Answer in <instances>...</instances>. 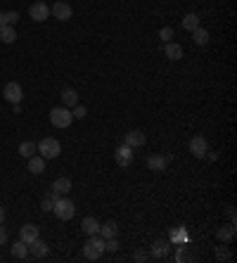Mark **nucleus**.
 Segmentation results:
<instances>
[{
	"mask_svg": "<svg viewBox=\"0 0 237 263\" xmlns=\"http://www.w3.org/2000/svg\"><path fill=\"white\" fill-rule=\"evenodd\" d=\"M5 22L10 26H14L17 22H19V12H5Z\"/></svg>",
	"mask_w": 237,
	"mask_h": 263,
	"instance_id": "c756f323",
	"label": "nucleus"
},
{
	"mask_svg": "<svg viewBox=\"0 0 237 263\" xmlns=\"http://www.w3.org/2000/svg\"><path fill=\"white\" fill-rule=\"evenodd\" d=\"M159 38H161L164 43H168V40L173 38V29H171V26H164V29H159Z\"/></svg>",
	"mask_w": 237,
	"mask_h": 263,
	"instance_id": "c85d7f7f",
	"label": "nucleus"
},
{
	"mask_svg": "<svg viewBox=\"0 0 237 263\" xmlns=\"http://www.w3.org/2000/svg\"><path fill=\"white\" fill-rule=\"evenodd\" d=\"M38 150H36V143H31V140H26V143L19 145V154L24 156V159H29V156H34Z\"/></svg>",
	"mask_w": 237,
	"mask_h": 263,
	"instance_id": "a878e982",
	"label": "nucleus"
},
{
	"mask_svg": "<svg viewBox=\"0 0 237 263\" xmlns=\"http://www.w3.org/2000/svg\"><path fill=\"white\" fill-rule=\"evenodd\" d=\"M107 249H109V251H117V249H118L117 237H109V239H107Z\"/></svg>",
	"mask_w": 237,
	"mask_h": 263,
	"instance_id": "7c9ffc66",
	"label": "nucleus"
},
{
	"mask_svg": "<svg viewBox=\"0 0 237 263\" xmlns=\"http://www.w3.org/2000/svg\"><path fill=\"white\" fill-rule=\"evenodd\" d=\"M19 239H22V242H26V244H31L34 239H38V225H34V223H26V225H22V230H19Z\"/></svg>",
	"mask_w": 237,
	"mask_h": 263,
	"instance_id": "9b49d317",
	"label": "nucleus"
},
{
	"mask_svg": "<svg viewBox=\"0 0 237 263\" xmlns=\"http://www.w3.org/2000/svg\"><path fill=\"white\" fill-rule=\"evenodd\" d=\"M52 204H55V202H50V199L45 197V202L40 204V211H52Z\"/></svg>",
	"mask_w": 237,
	"mask_h": 263,
	"instance_id": "c9c22d12",
	"label": "nucleus"
},
{
	"mask_svg": "<svg viewBox=\"0 0 237 263\" xmlns=\"http://www.w3.org/2000/svg\"><path fill=\"white\" fill-rule=\"evenodd\" d=\"M2 97L10 102V105H17V102H22L24 100V90L22 85L17 83V81H10V83H5V88H2Z\"/></svg>",
	"mask_w": 237,
	"mask_h": 263,
	"instance_id": "39448f33",
	"label": "nucleus"
},
{
	"mask_svg": "<svg viewBox=\"0 0 237 263\" xmlns=\"http://www.w3.org/2000/svg\"><path fill=\"white\" fill-rule=\"evenodd\" d=\"M52 214L57 216L59 221H71L76 216V206H74L69 197H59L57 202L52 204Z\"/></svg>",
	"mask_w": 237,
	"mask_h": 263,
	"instance_id": "7ed1b4c3",
	"label": "nucleus"
},
{
	"mask_svg": "<svg viewBox=\"0 0 237 263\" xmlns=\"http://www.w3.org/2000/svg\"><path fill=\"white\" fill-rule=\"evenodd\" d=\"M183 29L190 31V34H192L195 29H199V17H197L195 12H188L185 17H183Z\"/></svg>",
	"mask_w": 237,
	"mask_h": 263,
	"instance_id": "aec40b11",
	"label": "nucleus"
},
{
	"mask_svg": "<svg viewBox=\"0 0 237 263\" xmlns=\"http://www.w3.org/2000/svg\"><path fill=\"white\" fill-rule=\"evenodd\" d=\"M105 251H107V239L100 237V235H90L88 242L83 244V256H85L88 261H97Z\"/></svg>",
	"mask_w": 237,
	"mask_h": 263,
	"instance_id": "f257e3e1",
	"label": "nucleus"
},
{
	"mask_svg": "<svg viewBox=\"0 0 237 263\" xmlns=\"http://www.w3.org/2000/svg\"><path fill=\"white\" fill-rule=\"evenodd\" d=\"M12 256H14V259H19V261L26 259V256H29V244L22 242V239H19V242H14V247H12Z\"/></svg>",
	"mask_w": 237,
	"mask_h": 263,
	"instance_id": "5701e85b",
	"label": "nucleus"
},
{
	"mask_svg": "<svg viewBox=\"0 0 237 263\" xmlns=\"http://www.w3.org/2000/svg\"><path fill=\"white\" fill-rule=\"evenodd\" d=\"M117 235H118V225L114 221H107L105 225H100V237L109 239V237H117Z\"/></svg>",
	"mask_w": 237,
	"mask_h": 263,
	"instance_id": "6ab92c4d",
	"label": "nucleus"
},
{
	"mask_svg": "<svg viewBox=\"0 0 237 263\" xmlns=\"http://www.w3.org/2000/svg\"><path fill=\"white\" fill-rule=\"evenodd\" d=\"M43 2H45V0H43Z\"/></svg>",
	"mask_w": 237,
	"mask_h": 263,
	"instance_id": "58836bf2",
	"label": "nucleus"
},
{
	"mask_svg": "<svg viewBox=\"0 0 237 263\" xmlns=\"http://www.w3.org/2000/svg\"><path fill=\"white\" fill-rule=\"evenodd\" d=\"M192 40H195V43H197V45H206V43H209V31H206V29H195V31H192Z\"/></svg>",
	"mask_w": 237,
	"mask_h": 263,
	"instance_id": "b1692460",
	"label": "nucleus"
},
{
	"mask_svg": "<svg viewBox=\"0 0 237 263\" xmlns=\"http://www.w3.org/2000/svg\"><path fill=\"white\" fill-rule=\"evenodd\" d=\"M145 140H147V138H145V133H142V131H128V133H126V143H123V145H128V147L135 150V147H142Z\"/></svg>",
	"mask_w": 237,
	"mask_h": 263,
	"instance_id": "4468645a",
	"label": "nucleus"
},
{
	"mask_svg": "<svg viewBox=\"0 0 237 263\" xmlns=\"http://www.w3.org/2000/svg\"><path fill=\"white\" fill-rule=\"evenodd\" d=\"M29 17H31L34 22H45L47 17H50V5H47V2H43V0L34 2V5L29 7Z\"/></svg>",
	"mask_w": 237,
	"mask_h": 263,
	"instance_id": "1a4fd4ad",
	"label": "nucleus"
},
{
	"mask_svg": "<svg viewBox=\"0 0 237 263\" xmlns=\"http://www.w3.org/2000/svg\"><path fill=\"white\" fill-rule=\"evenodd\" d=\"M114 161H117L121 168H128L130 164H133V147H128V145L117 147V150H114Z\"/></svg>",
	"mask_w": 237,
	"mask_h": 263,
	"instance_id": "6e6552de",
	"label": "nucleus"
},
{
	"mask_svg": "<svg viewBox=\"0 0 237 263\" xmlns=\"http://www.w3.org/2000/svg\"><path fill=\"white\" fill-rule=\"evenodd\" d=\"M216 259H221V261H228V259H230V254H228L225 249H221V247H218V251H216Z\"/></svg>",
	"mask_w": 237,
	"mask_h": 263,
	"instance_id": "72a5a7b5",
	"label": "nucleus"
},
{
	"mask_svg": "<svg viewBox=\"0 0 237 263\" xmlns=\"http://www.w3.org/2000/svg\"><path fill=\"white\" fill-rule=\"evenodd\" d=\"M5 221V209H2V204H0V223Z\"/></svg>",
	"mask_w": 237,
	"mask_h": 263,
	"instance_id": "4c0bfd02",
	"label": "nucleus"
},
{
	"mask_svg": "<svg viewBox=\"0 0 237 263\" xmlns=\"http://www.w3.org/2000/svg\"><path fill=\"white\" fill-rule=\"evenodd\" d=\"M50 14L59 19V22H69L74 10H71L69 2H64V0H57V2H52V7H50Z\"/></svg>",
	"mask_w": 237,
	"mask_h": 263,
	"instance_id": "423d86ee",
	"label": "nucleus"
},
{
	"mask_svg": "<svg viewBox=\"0 0 237 263\" xmlns=\"http://www.w3.org/2000/svg\"><path fill=\"white\" fill-rule=\"evenodd\" d=\"M47 251H50V249H47V244L40 237L34 239V242L29 244V254H34V259H45Z\"/></svg>",
	"mask_w": 237,
	"mask_h": 263,
	"instance_id": "f8f14e48",
	"label": "nucleus"
},
{
	"mask_svg": "<svg viewBox=\"0 0 237 263\" xmlns=\"http://www.w3.org/2000/svg\"><path fill=\"white\" fill-rule=\"evenodd\" d=\"M173 156H164V154H152V156H147V168L150 171H166V166H168V161H171Z\"/></svg>",
	"mask_w": 237,
	"mask_h": 263,
	"instance_id": "9d476101",
	"label": "nucleus"
},
{
	"mask_svg": "<svg viewBox=\"0 0 237 263\" xmlns=\"http://www.w3.org/2000/svg\"><path fill=\"white\" fill-rule=\"evenodd\" d=\"M81 230L90 237V235H100V223H97V218H93V216H85L81 221Z\"/></svg>",
	"mask_w": 237,
	"mask_h": 263,
	"instance_id": "ddd939ff",
	"label": "nucleus"
},
{
	"mask_svg": "<svg viewBox=\"0 0 237 263\" xmlns=\"http://www.w3.org/2000/svg\"><path fill=\"white\" fill-rule=\"evenodd\" d=\"M5 24H7V22H5V12H0V29H2Z\"/></svg>",
	"mask_w": 237,
	"mask_h": 263,
	"instance_id": "e433bc0d",
	"label": "nucleus"
},
{
	"mask_svg": "<svg viewBox=\"0 0 237 263\" xmlns=\"http://www.w3.org/2000/svg\"><path fill=\"white\" fill-rule=\"evenodd\" d=\"M50 121H52V126H57V128H69L74 116H71V109L69 107H52L50 109Z\"/></svg>",
	"mask_w": 237,
	"mask_h": 263,
	"instance_id": "20e7f679",
	"label": "nucleus"
},
{
	"mask_svg": "<svg viewBox=\"0 0 237 263\" xmlns=\"http://www.w3.org/2000/svg\"><path fill=\"white\" fill-rule=\"evenodd\" d=\"M166 254H168V244L164 239H157L152 244V259H164Z\"/></svg>",
	"mask_w": 237,
	"mask_h": 263,
	"instance_id": "4be33fe9",
	"label": "nucleus"
},
{
	"mask_svg": "<svg viewBox=\"0 0 237 263\" xmlns=\"http://www.w3.org/2000/svg\"><path fill=\"white\" fill-rule=\"evenodd\" d=\"M62 102H64V107H76L79 105V93L74 90V88H64L62 90Z\"/></svg>",
	"mask_w": 237,
	"mask_h": 263,
	"instance_id": "dca6fc26",
	"label": "nucleus"
},
{
	"mask_svg": "<svg viewBox=\"0 0 237 263\" xmlns=\"http://www.w3.org/2000/svg\"><path fill=\"white\" fill-rule=\"evenodd\" d=\"M47 199H50V202H57V199H59V192L55 190V188H50V190H47Z\"/></svg>",
	"mask_w": 237,
	"mask_h": 263,
	"instance_id": "473e14b6",
	"label": "nucleus"
},
{
	"mask_svg": "<svg viewBox=\"0 0 237 263\" xmlns=\"http://www.w3.org/2000/svg\"><path fill=\"white\" fill-rule=\"evenodd\" d=\"M216 237L221 239V242H230V239L235 237V223H230V225H221L216 230Z\"/></svg>",
	"mask_w": 237,
	"mask_h": 263,
	"instance_id": "a211bd4d",
	"label": "nucleus"
},
{
	"mask_svg": "<svg viewBox=\"0 0 237 263\" xmlns=\"http://www.w3.org/2000/svg\"><path fill=\"white\" fill-rule=\"evenodd\" d=\"M133 261H147V251H135V254H133Z\"/></svg>",
	"mask_w": 237,
	"mask_h": 263,
	"instance_id": "2f4dec72",
	"label": "nucleus"
},
{
	"mask_svg": "<svg viewBox=\"0 0 237 263\" xmlns=\"http://www.w3.org/2000/svg\"><path fill=\"white\" fill-rule=\"evenodd\" d=\"M190 152H192V156H197V159H204V156L209 154L206 138H204V135H195V138L190 140Z\"/></svg>",
	"mask_w": 237,
	"mask_h": 263,
	"instance_id": "0eeeda50",
	"label": "nucleus"
},
{
	"mask_svg": "<svg viewBox=\"0 0 237 263\" xmlns=\"http://www.w3.org/2000/svg\"><path fill=\"white\" fill-rule=\"evenodd\" d=\"M36 150H38V154L43 156V159H57L59 154H62V145H59V140H55V138H43L40 143L36 145Z\"/></svg>",
	"mask_w": 237,
	"mask_h": 263,
	"instance_id": "f03ea898",
	"label": "nucleus"
},
{
	"mask_svg": "<svg viewBox=\"0 0 237 263\" xmlns=\"http://www.w3.org/2000/svg\"><path fill=\"white\" fill-rule=\"evenodd\" d=\"M7 237H10V235H7V230H5L2 223H0V244H7Z\"/></svg>",
	"mask_w": 237,
	"mask_h": 263,
	"instance_id": "f704fd0d",
	"label": "nucleus"
},
{
	"mask_svg": "<svg viewBox=\"0 0 237 263\" xmlns=\"http://www.w3.org/2000/svg\"><path fill=\"white\" fill-rule=\"evenodd\" d=\"M0 40H2V43H7V45L14 43V40H17V31H14V26H10V24L2 26V29H0Z\"/></svg>",
	"mask_w": 237,
	"mask_h": 263,
	"instance_id": "412c9836",
	"label": "nucleus"
},
{
	"mask_svg": "<svg viewBox=\"0 0 237 263\" xmlns=\"http://www.w3.org/2000/svg\"><path fill=\"white\" fill-rule=\"evenodd\" d=\"M164 55L166 57H168V60H183V48H180V45H178V43H171V40H168V43H164Z\"/></svg>",
	"mask_w": 237,
	"mask_h": 263,
	"instance_id": "2eb2a0df",
	"label": "nucleus"
},
{
	"mask_svg": "<svg viewBox=\"0 0 237 263\" xmlns=\"http://www.w3.org/2000/svg\"><path fill=\"white\" fill-rule=\"evenodd\" d=\"M52 188H55L59 194H67V192H71V180L62 176V178H57L55 183H52Z\"/></svg>",
	"mask_w": 237,
	"mask_h": 263,
	"instance_id": "393cba45",
	"label": "nucleus"
},
{
	"mask_svg": "<svg viewBox=\"0 0 237 263\" xmlns=\"http://www.w3.org/2000/svg\"><path fill=\"white\" fill-rule=\"evenodd\" d=\"M176 261H192V254H190L188 249H185V247H180V249H178V254H176Z\"/></svg>",
	"mask_w": 237,
	"mask_h": 263,
	"instance_id": "cd10ccee",
	"label": "nucleus"
},
{
	"mask_svg": "<svg viewBox=\"0 0 237 263\" xmlns=\"http://www.w3.org/2000/svg\"><path fill=\"white\" fill-rule=\"evenodd\" d=\"M29 171L36 173V176H38V173H43V171H45V159H43L40 154L29 156Z\"/></svg>",
	"mask_w": 237,
	"mask_h": 263,
	"instance_id": "f3484780",
	"label": "nucleus"
},
{
	"mask_svg": "<svg viewBox=\"0 0 237 263\" xmlns=\"http://www.w3.org/2000/svg\"><path fill=\"white\" fill-rule=\"evenodd\" d=\"M85 114H88V109L83 107V105H76V107H74V112H71V116H74V119H85Z\"/></svg>",
	"mask_w": 237,
	"mask_h": 263,
	"instance_id": "bb28decb",
	"label": "nucleus"
}]
</instances>
